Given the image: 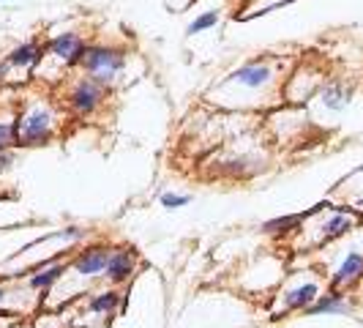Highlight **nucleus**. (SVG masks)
I'll use <instances>...</instances> for the list:
<instances>
[{"instance_id":"obj_17","label":"nucleus","mask_w":363,"mask_h":328,"mask_svg":"<svg viewBox=\"0 0 363 328\" xmlns=\"http://www.w3.org/2000/svg\"><path fill=\"white\" fill-rule=\"evenodd\" d=\"M118 304H121V295H118L115 290L101 293V295H96V298L91 301V312H112Z\"/></svg>"},{"instance_id":"obj_20","label":"nucleus","mask_w":363,"mask_h":328,"mask_svg":"<svg viewBox=\"0 0 363 328\" xmlns=\"http://www.w3.org/2000/svg\"><path fill=\"white\" fill-rule=\"evenodd\" d=\"M11 164H14V156L9 153V148H0V173H3V170H9Z\"/></svg>"},{"instance_id":"obj_13","label":"nucleus","mask_w":363,"mask_h":328,"mask_svg":"<svg viewBox=\"0 0 363 328\" xmlns=\"http://www.w3.org/2000/svg\"><path fill=\"white\" fill-rule=\"evenodd\" d=\"M317 295H320L317 285H301L287 295V310H306L309 304H314Z\"/></svg>"},{"instance_id":"obj_5","label":"nucleus","mask_w":363,"mask_h":328,"mask_svg":"<svg viewBox=\"0 0 363 328\" xmlns=\"http://www.w3.org/2000/svg\"><path fill=\"white\" fill-rule=\"evenodd\" d=\"M271 80H273V69L265 63V60H249V63L238 66L235 72L227 77V82L240 85V88H249V91H259V88H265Z\"/></svg>"},{"instance_id":"obj_12","label":"nucleus","mask_w":363,"mask_h":328,"mask_svg":"<svg viewBox=\"0 0 363 328\" xmlns=\"http://www.w3.org/2000/svg\"><path fill=\"white\" fill-rule=\"evenodd\" d=\"M323 205H317V208H311L309 214H292V217H279V219H271V222H265L262 224V230L265 233H271V236H276V233H290V230H295L301 222L306 217H311V214H317Z\"/></svg>"},{"instance_id":"obj_11","label":"nucleus","mask_w":363,"mask_h":328,"mask_svg":"<svg viewBox=\"0 0 363 328\" xmlns=\"http://www.w3.org/2000/svg\"><path fill=\"white\" fill-rule=\"evenodd\" d=\"M350 310L345 301V295L342 293H330V295H317L314 298V304H309L306 307V312L309 315H345V312Z\"/></svg>"},{"instance_id":"obj_18","label":"nucleus","mask_w":363,"mask_h":328,"mask_svg":"<svg viewBox=\"0 0 363 328\" xmlns=\"http://www.w3.org/2000/svg\"><path fill=\"white\" fill-rule=\"evenodd\" d=\"M17 146V126L9 121H0V148Z\"/></svg>"},{"instance_id":"obj_16","label":"nucleus","mask_w":363,"mask_h":328,"mask_svg":"<svg viewBox=\"0 0 363 328\" xmlns=\"http://www.w3.org/2000/svg\"><path fill=\"white\" fill-rule=\"evenodd\" d=\"M216 25H218V11H205V14H200V17L186 28V33H189V36L205 33V31H211V28H216Z\"/></svg>"},{"instance_id":"obj_10","label":"nucleus","mask_w":363,"mask_h":328,"mask_svg":"<svg viewBox=\"0 0 363 328\" xmlns=\"http://www.w3.org/2000/svg\"><path fill=\"white\" fill-rule=\"evenodd\" d=\"M350 96H352V91L347 88L342 80H330L323 88V104L328 109H333V112H342L350 104Z\"/></svg>"},{"instance_id":"obj_22","label":"nucleus","mask_w":363,"mask_h":328,"mask_svg":"<svg viewBox=\"0 0 363 328\" xmlns=\"http://www.w3.org/2000/svg\"><path fill=\"white\" fill-rule=\"evenodd\" d=\"M3 295H6V293H3V290H0V304H3Z\"/></svg>"},{"instance_id":"obj_23","label":"nucleus","mask_w":363,"mask_h":328,"mask_svg":"<svg viewBox=\"0 0 363 328\" xmlns=\"http://www.w3.org/2000/svg\"><path fill=\"white\" fill-rule=\"evenodd\" d=\"M0 3H3V0H0Z\"/></svg>"},{"instance_id":"obj_21","label":"nucleus","mask_w":363,"mask_h":328,"mask_svg":"<svg viewBox=\"0 0 363 328\" xmlns=\"http://www.w3.org/2000/svg\"><path fill=\"white\" fill-rule=\"evenodd\" d=\"M60 238H82V230L79 227H69V230H63Z\"/></svg>"},{"instance_id":"obj_14","label":"nucleus","mask_w":363,"mask_h":328,"mask_svg":"<svg viewBox=\"0 0 363 328\" xmlns=\"http://www.w3.org/2000/svg\"><path fill=\"white\" fill-rule=\"evenodd\" d=\"M350 227H352V219L345 217V214H336V217L323 227V241H333V238L345 236Z\"/></svg>"},{"instance_id":"obj_15","label":"nucleus","mask_w":363,"mask_h":328,"mask_svg":"<svg viewBox=\"0 0 363 328\" xmlns=\"http://www.w3.org/2000/svg\"><path fill=\"white\" fill-rule=\"evenodd\" d=\"M66 273V266H52V268H44L41 273H36L33 279H30V285L36 288V290H47V288H52L55 282L60 279Z\"/></svg>"},{"instance_id":"obj_1","label":"nucleus","mask_w":363,"mask_h":328,"mask_svg":"<svg viewBox=\"0 0 363 328\" xmlns=\"http://www.w3.org/2000/svg\"><path fill=\"white\" fill-rule=\"evenodd\" d=\"M79 69L93 80H99L101 85H109L126 69V50L123 47H109V44H88Z\"/></svg>"},{"instance_id":"obj_6","label":"nucleus","mask_w":363,"mask_h":328,"mask_svg":"<svg viewBox=\"0 0 363 328\" xmlns=\"http://www.w3.org/2000/svg\"><path fill=\"white\" fill-rule=\"evenodd\" d=\"M47 58V50H44V44H38L36 38H30V41H22V44H17L11 53H9V58H6V63L11 66V69H36L38 63Z\"/></svg>"},{"instance_id":"obj_2","label":"nucleus","mask_w":363,"mask_h":328,"mask_svg":"<svg viewBox=\"0 0 363 328\" xmlns=\"http://www.w3.org/2000/svg\"><path fill=\"white\" fill-rule=\"evenodd\" d=\"M14 126H17V146H47L55 134V112L38 102L19 115Z\"/></svg>"},{"instance_id":"obj_19","label":"nucleus","mask_w":363,"mask_h":328,"mask_svg":"<svg viewBox=\"0 0 363 328\" xmlns=\"http://www.w3.org/2000/svg\"><path fill=\"white\" fill-rule=\"evenodd\" d=\"M189 202H191L189 195H162L164 208H183V205H189Z\"/></svg>"},{"instance_id":"obj_8","label":"nucleus","mask_w":363,"mask_h":328,"mask_svg":"<svg viewBox=\"0 0 363 328\" xmlns=\"http://www.w3.org/2000/svg\"><path fill=\"white\" fill-rule=\"evenodd\" d=\"M107 260H109V252L107 249H88V252H82V255L74 260V268L77 273H85V276H93V273H101L107 268Z\"/></svg>"},{"instance_id":"obj_9","label":"nucleus","mask_w":363,"mask_h":328,"mask_svg":"<svg viewBox=\"0 0 363 328\" xmlns=\"http://www.w3.org/2000/svg\"><path fill=\"white\" fill-rule=\"evenodd\" d=\"M134 271V257L123 252V249H118V252H112L107 260V276L115 282V285H121V282H126L128 276Z\"/></svg>"},{"instance_id":"obj_7","label":"nucleus","mask_w":363,"mask_h":328,"mask_svg":"<svg viewBox=\"0 0 363 328\" xmlns=\"http://www.w3.org/2000/svg\"><path fill=\"white\" fill-rule=\"evenodd\" d=\"M363 276V255L361 252H350L347 260L339 266V271L333 273V288H347V285H355Z\"/></svg>"},{"instance_id":"obj_4","label":"nucleus","mask_w":363,"mask_h":328,"mask_svg":"<svg viewBox=\"0 0 363 328\" xmlns=\"http://www.w3.org/2000/svg\"><path fill=\"white\" fill-rule=\"evenodd\" d=\"M44 50H47L50 58H55V60H60L63 66L74 69V66L82 63V55L88 50V41L79 36V33L69 31V33H57L55 38H50V41L44 44Z\"/></svg>"},{"instance_id":"obj_3","label":"nucleus","mask_w":363,"mask_h":328,"mask_svg":"<svg viewBox=\"0 0 363 328\" xmlns=\"http://www.w3.org/2000/svg\"><path fill=\"white\" fill-rule=\"evenodd\" d=\"M104 99H107V85H101L99 80H93L88 74L74 80V85L66 93V104L79 118H91L93 112H99V107L104 104Z\"/></svg>"}]
</instances>
